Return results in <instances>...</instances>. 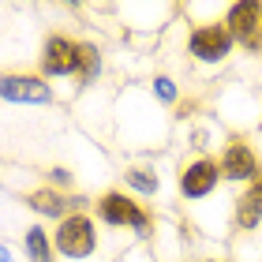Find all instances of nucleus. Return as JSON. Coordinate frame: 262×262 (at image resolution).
Instances as JSON below:
<instances>
[{
    "instance_id": "obj_6",
    "label": "nucleus",
    "mask_w": 262,
    "mask_h": 262,
    "mask_svg": "<svg viewBox=\"0 0 262 262\" xmlns=\"http://www.w3.org/2000/svg\"><path fill=\"white\" fill-rule=\"evenodd\" d=\"M213 184H217V165H213V161H195L191 169H184V176H180V187H184L187 199L210 195Z\"/></svg>"
},
{
    "instance_id": "obj_9",
    "label": "nucleus",
    "mask_w": 262,
    "mask_h": 262,
    "mask_svg": "<svg viewBox=\"0 0 262 262\" xmlns=\"http://www.w3.org/2000/svg\"><path fill=\"white\" fill-rule=\"evenodd\" d=\"M258 217H262V180L251 187V191L244 195V202H240V225H258Z\"/></svg>"
},
{
    "instance_id": "obj_8",
    "label": "nucleus",
    "mask_w": 262,
    "mask_h": 262,
    "mask_svg": "<svg viewBox=\"0 0 262 262\" xmlns=\"http://www.w3.org/2000/svg\"><path fill=\"white\" fill-rule=\"evenodd\" d=\"M255 19H258V4H232V15H229V27L232 34H240V38H251V30H255Z\"/></svg>"
},
{
    "instance_id": "obj_7",
    "label": "nucleus",
    "mask_w": 262,
    "mask_h": 262,
    "mask_svg": "<svg viewBox=\"0 0 262 262\" xmlns=\"http://www.w3.org/2000/svg\"><path fill=\"white\" fill-rule=\"evenodd\" d=\"M251 172H255V158H251V150L240 146V142H232L229 154H225V176H232V180H247Z\"/></svg>"
},
{
    "instance_id": "obj_4",
    "label": "nucleus",
    "mask_w": 262,
    "mask_h": 262,
    "mask_svg": "<svg viewBox=\"0 0 262 262\" xmlns=\"http://www.w3.org/2000/svg\"><path fill=\"white\" fill-rule=\"evenodd\" d=\"M229 45H232V34L225 27H199L191 34V53L199 60H221L229 53Z\"/></svg>"
},
{
    "instance_id": "obj_11",
    "label": "nucleus",
    "mask_w": 262,
    "mask_h": 262,
    "mask_svg": "<svg viewBox=\"0 0 262 262\" xmlns=\"http://www.w3.org/2000/svg\"><path fill=\"white\" fill-rule=\"evenodd\" d=\"M30 206H38L41 213L56 217V213L64 210V199H60V195H53V191H34V195H30Z\"/></svg>"
},
{
    "instance_id": "obj_14",
    "label": "nucleus",
    "mask_w": 262,
    "mask_h": 262,
    "mask_svg": "<svg viewBox=\"0 0 262 262\" xmlns=\"http://www.w3.org/2000/svg\"><path fill=\"white\" fill-rule=\"evenodd\" d=\"M154 86H158V94H161L165 101H172V98H176V86H172L169 79H158V82H154Z\"/></svg>"
},
{
    "instance_id": "obj_15",
    "label": "nucleus",
    "mask_w": 262,
    "mask_h": 262,
    "mask_svg": "<svg viewBox=\"0 0 262 262\" xmlns=\"http://www.w3.org/2000/svg\"><path fill=\"white\" fill-rule=\"evenodd\" d=\"M0 262H11V251H8V247H0Z\"/></svg>"
},
{
    "instance_id": "obj_2",
    "label": "nucleus",
    "mask_w": 262,
    "mask_h": 262,
    "mask_svg": "<svg viewBox=\"0 0 262 262\" xmlns=\"http://www.w3.org/2000/svg\"><path fill=\"white\" fill-rule=\"evenodd\" d=\"M79 64H82V45L68 38H53L45 45V56H41L45 75H71V71H79Z\"/></svg>"
},
{
    "instance_id": "obj_5",
    "label": "nucleus",
    "mask_w": 262,
    "mask_h": 262,
    "mask_svg": "<svg viewBox=\"0 0 262 262\" xmlns=\"http://www.w3.org/2000/svg\"><path fill=\"white\" fill-rule=\"evenodd\" d=\"M98 210H101V217L109 221V225H131V229H146V213H142L131 199H124V195H105Z\"/></svg>"
},
{
    "instance_id": "obj_12",
    "label": "nucleus",
    "mask_w": 262,
    "mask_h": 262,
    "mask_svg": "<svg viewBox=\"0 0 262 262\" xmlns=\"http://www.w3.org/2000/svg\"><path fill=\"white\" fill-rule=\"evenodd\" d=\"M79 71H82V82H90V79L101 71V56H98V49L82 45V64H79Z\"/></svg>"
},
{
    "instance_id": "obj_10",
    "label": "nucleus",
    "mask_w": 262,
    "mask_h": 262,
    "mask_svg": "<svg viewBox=\"0 0 262 262\" xmlns=\"http://www.w3.org/2000/svg\"><path fill=\"white\" fill-rule=\"evenodd\" d=\"M27 251H30V262H49V240H45L41 229L27 232Z\"/></svg>"
},
{
    "instance_id": "obj_3",
    "label": "nucleus",
    "mask_w": 262,
    "mask_h": 262,
    "mask_svg": "<svg viewBox=\"0 0 262 262\" xmlns=\"http://www.w3.org/2000/svg\"><path fill=\"white\" fill-rule=\"evenodd\" d=\"M0 98H8V101H49V86H45L41 79H34V75H4L0 79Z\"/></svg>"
},
{
    "instance_id": "obj_13",
    "label": "nucleus",
    "mask_w": 262,
    "mask_h": 262,
    "mask_svg": "<svg viewBox=\"0 0 262 262\" xmlns=\"http://www.w3.org/2000/svg\"><path fill=\"white\" fill-rule=\"evenodd\" d=\"M127 184L139 187V191H158V176H150V172H142V169H131L127 172Z\"/></svg>"
},
{
    "instance_id": "obj_1",
    "label": "nucleus",
    "mask_w": 262,
    "mask_h": 262,
    "mask_svg": "<svg viewBox=\"0 0 262 262\" xmlns=\"http://www.w3.org/2000/svg\"><path fill=\"white\" fill-rule=\"evenodd\" d=\"M56 251L68 255V258H86L94 251V225L90 217H68L60 221V229H56Z\"/></svg>"
}]
</instances>
